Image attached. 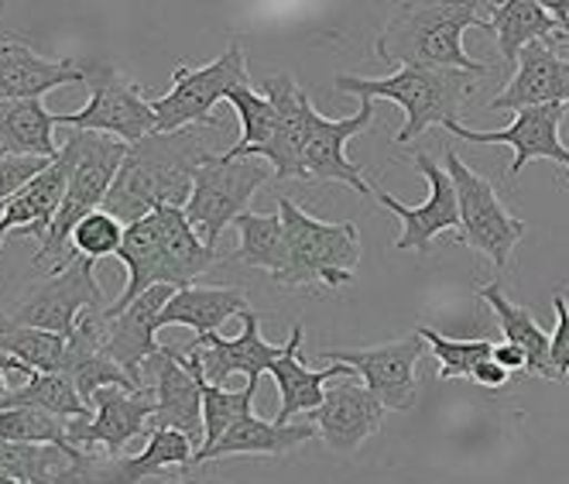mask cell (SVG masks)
Segmentation results:
<instances>
[{
    "mask_svg": "<svg viewBox=\"0 0 569 484\" xmlns=\"http://www.w3.org/2000/svg\"><path fill=\"white\" fill-rule=\"evenodd\" d=\"M227 103L240 117V138L223 151V158H261V151L274 141L278 131V110L264 93H254L251 87H237L227 93Z\"/></svg>",
    "mask_w": 569,
    "mask_h": 484,
    "instance_id": "obj_35",
    "label": "cell"
},
{
    "mask_svg": "<svg viewBox=\"0 0 569 484\" xmlns=\"http://www.w3.org/2000/svg\"><path fill=\"white\" fill-rule=\"evenodd\" d=\"M375 125V100H360V110L340 120L322 117L316 107L306 113L302 141V182H343L363 199H375V186L363 179V169L347 158V141Z\"/></svg>",
    "mask_w": 569,
    "mask_h": 484,
    "instance_id": "obj_11",
    "label": "cell"
},
{
    "mask_svg": "<svg viewBox=\"0 0 569 484\" xmlns=\"http://www.w3.org/2000/svg\"><path fill=\"white\" fill-rule=\"evenodd\" d=\"M271 166L264 158H210L192 176V192L186 204V220L196 227L202 245L217 251V240L223 230L248 214L251 196L268 182Z\"/></svg>",
    "mask_w": 569,
    "mask_h": 484,
    "instance_id": "obj_8",
    "label": "cell"
},
{
    "mask_svg": "<svg viewBox=\"0 0 569 484\" xmlns=\"http://www.w3.org/2000/svg\"><path fill=\"white\" fill-rule=\"evenodd\" d=\"M0 158H4V145H0Z\"/></svg>",
    "mask_w": 569,
    "mask_h": 484,
    "instance_id": "obj_49",
    "label": "cell"
},
{
    "mask_svg": "<svg viewBox=\"0 0 569 484\" xmlns=\"http://www.w3.org/2000/svg\"><path fill=\"white\" fill-rule=\"evenodd\" d=\"M0 443H42V447L79 454L69 447V419L46 409H0Z\"/></svg>",
    "mask_w": 569,
    "mask_h": 484,
    "instance_id": "obj_37",
    "label": "cell"
},
{
    "mask_svg": "<svg viewBox=\"0 0 569 484\" xmlns=\"http://www.w3.org/2000/svg\"><path fill=\"white\" fill-rule=\"evenodd\" d=\"M172 484H192V477H186V481H172Z\"/></svg>",
    "mask_w": 569,
    "mask_h": 484,
    "instance_id": "obj_47",
    "label": "cell"
},
{
    "mask_svg": "<svg viewBox=\"0 0 569 484\" xmlns=\"http://www.w3.org/2000/svg\"><path fill=\"white\" fill-rule=\"evenodd\" d=\"M477 299H483L491 306V313L498 316L501 323V334L508 344L521 347L525 357H528V375L536 378H552L556 382V372H552V357H549V334L536 323V313L528 306H518L505 296L501 281H487L483 289H477Z\"/></svg>",
    "mask_w": 569,
    "mask_h": 484,
    "instance_id": "obj_31",
    "label": "cell"
},
{
    "mask_svg": "<svg viewBox=\"0 0 569 484\" xmlns=\"http://www.w3.org/2000/svg\"><path fill=\"white\" fill-rule=\"evenodd\" d=\"M4 240H8V234H4V230H0V245H4Z\"/></svg>",
    "mask_w": 569,
    "mask_h": 484,
    "instance_id": "obj_48",
    "label": "cell"
},
{
    "mask_svg": "<svg viewBox=\"0 0 569 484\" xmlns=\"http://www.w3.org/2000/svg\"><path fill=\"white\" fill-rule=\"evenodd\" d=\"M442 161H446L442 169L450 172V179L457 186V204H460L457 240L463 248H473L477 255H483L498 271H505L515 248H518V240L528 230V224L505 210L491 179H483L480 172H473L467 161L457 155V148H446Z\"/></svg>",
    "mask_w": 569,
    "mask_h": 484,
    "instance_id": "obj_7",
    "label": "cell"
},
{
    "mask_svg": "<svg viewBox=\"0 0 569 484\" xmlns=\"http://www.w3.org/2000/svg\"><path fill=\"white\" fill-rule=\"evenodd\" d=\"M264 97L278 110L274 141L261 151L274 179H302V141H306V113L312 107L309 93L296 83V76L281 72L264 79Z\"/></svg>",
    "mask_w": 569,
    "mask_h": 484,
    "instance_id": "obj_22",
    "label": "cell"
},
{
    "mask_svg": "<svg viewBox=\"0 0 569 484\" xmlns=\"http://www.w3.org/2000/svg\"><path fill=\"white\" fill-rule=\"evenodd\" d=\"M278 217L289 234V268L274 281L284 289H343L360 265L357 224H322L296 207L289 196H278Z\"/></svg>",
    "mask_w": 569,
    "mask_h": 484,
    "instance_id": "obj_5",
    "label": "cell"
},
{
    "mask_svg": "<svg viewBox=\"0 0 569 484\" xmlns=\"http://www.w3.org/2000/svg\"><path fill=\"white\" fill-rule=\"evenodd\" d=\"M467 28H487V4H398L375 38V56L395 69H450L483 76V62L463 49Z\"/></svg>",
    "mask_w": 569,
    "mask_h": 484,
    "instance_id": "obj_2",
    "label": "cell"
},
{
    "mask_svg": "<svg viewBox=\"0 0 569 484\" xmlns=\"http://www.w3.org/2000/svg\"><path fill=\"white\" fill-rule=\"evenodd\" d=\"M237 87H251L248 62H243V49L237 42H230L220 59L199 69L179 62L172 72V90L151 100L154 117H158L154 135L217 125V117H213L217 103L227 100V93Z\"/></svg>",
    "mask_w": 569,
    "mask_h": 484,
    "instance_id": "obj_6",
    "label": "cell"
},
{
    "mask_svg": "<svg viewBox=\"0 0 569 484\" xmlns=\"http://www.w3.org/2000/svg\"><path fill=\"white\" fill-rule=\"evenodd\" d=\"M243 330L240 337H220V334H202L186 350L199 354L202 375L213 385H223L230 375H248V382H261L264 372H271L274 360L284 354V344H271L261 337V316L248 309L240 316Z\"/></svg>",
    "mask_w": 569,
    "mask_h": 484,
    "instance_id": "obj_17",
    "label": "cell"
},
{
    "mask_svg": "<svg viewBox=\"0 0 569 484\" xmlns=\"http://www.w3.org/2000/svg\"><path fill=\"white\" fill-rule=\"evenodd\" d=\"M237 234H240V248L233 251V261L251 265V268H264L271 271V278H278L284 268H289V234H284V224L278 214H240L233 220Z\"/></svg>",
    "mask_w": 569,
    "mask_h": 484,
    "instance_id": "obj_33",
    "label": "cell"
},
{
    "mask_svg": "<svg viewBox=\"0 0 569 484\" xmlns=\"http://www.w3.org/2000/svg\"><path fill=\"white\" fill-rule=\"evenodd\" d=\"M487 31H495L505 62H518L528 46L549 42L562 24L549 14L546 0H505V4H487Z\"/></svg>",
    "mask_w": 569,
    "mask_h": 484,
    "instance_id": "obj_30",
    "label": "cell"
},
{
    "mask_svg": "<svg viewBox=\"0 0 569 484\" xmlns=\"http://www.w3.org/2000/svg\"><path fill=\"white\" fill-rule=\"evenodd\" d=\"M90 309H107L100 281L93 278V261L76 258L69 268L46 275L14 303L8 327L46 330L59 337H72L76 323Z\"/></svg>",
    "mask_w": 569,
    "mask_h": 484,
    "instance_id": "obj_10",
    "label": "cell"
},
{
    "mask_svg": "<svg viewBox=\"0 0 569 484\" xmlns=\"http://www.w3.org/2000/svg\"><path fill=\"white\" fill-rule=\"evenodd\" d=\"M158 230H161V248H166V286L169 289H189L192 281L210 271L220 258L202 245L196 227L186 220V210L179 207H158L154 210Z\"/></svg>",
    "mask_w": 569,
    "mask_h": 484,
    "instance_id": "obj_28",
    "label": "cell"
},
{
    "mask_svg": "<svg viewBox=\"0 0 569 484\" xmlns=\"http://www.w3.org/2000/svg\"><path fill=\"white\" fill-rule=\"evenodd\" d=\"M124 234L128 227L120 224L117 217H110L107 210H93L90 217H83L76 224L69 245L79 258L87 261H100V258H110V255H120V248H124Z\"/></svg>",
    "mask_w": 569,
    "mask_h": 484,
    "instance_id": "obj_39",
    "label": "cell"
},
{
    "mask_svg": "<svg viewBox=\"0 0 569 484\" xmlns=\"http://www.w3.org/2000/svg\"><path fill=\"white\" fill-rule=\"evenodd\" d=\"M552 309H556V330L549 334V357H552L556 382H562L569 378V303L566 296H556Z\"/></svg>",
    "mask_w": 569,
    "mask_h": 484,
    "instance_id": "obj_41",
    "label": "cell"
},
{
    "mask_svg": "<svg viewBox=\"0 0 569 484\" xmlns=\"http://www.w3.org/2000/svg\"><path fill=\"white\" fill-rule=\"evenodd\" d=\"M59 113L46 110L42 100H8L0 103V145L14 158H59L56 145Z\"/></svg>",
    "mask_w": 569,
    "mask_h": 484,
    "instance_id": "obj_29",
    "label": "cell"
},
{
    "mask_svg": "<svg viewBox=\"0 0 569 484\" xmlns=\"http://www.w3.org/2000/svg\"><path fill=\"white\" fill-rule=\"evenodd\" d=\"M52 161L49 158H14V155L0 158V204H8L11 196H18L34 176H42Z\"/></svg>",
    "mask_w": 569,
    "mask_h": 484,
    "instance_id": "obj_40",
    "label": "cell"
},
{
    "mask_svg": "<svg viewBox=\"0 0 569 484\" xmlns=\"http://www.w3.org/2000/svg\"><path fill=\"white\" fill-rule=\"evenodd\" d=\"M148 365H154V416L151 429H176L186 433L196 447H202V392L196 375L189 372L179 347H161ZM199 454V451H196Z\"/></svg>",
    "mask_w": 569,
    "mask_h": 484,
    "instance_id": "obj_18",
    "label": "cell"
},
{
    "mask_svg": "<svg viewBox=\"0 0 569 484\" xmlns=\"http://www.w3.org/2000/svg\"><path fill=\"white\" fill-rule=\"evenodd\" d=\"M508 378H511V372H505L495 357H487L483 365H477V372H473V385H480V388H505L508 385Z\"/></svg>",
    "mask_w": 569,
    "mask_h": 484,
    "instance_id": "obj_42",
    "label": "cell"
},
{
    "mask_svg": "<svg viewBox=\"0 0 569 484\" xmlns=\"http://www.w3.org/2000/svg\"><path fill=\"white\" fill-rule=\"evenodd\" d=\"M477 87V76L450 69H395L385 79L368 76H337V90L360 100H391L405 110V128L395 135V145H409L429 128H446L460 120L467 97Z\"/></svg>",
    "mask_w": 569,
    "mask_h": 484,
    "instance_id": "obj_4",
    "label": "cell"
},
{
    "mask_svg": "<svg viewBox=\"0 0 569 484\" xmlns=\"http://www.w3.org/2000/svg\"><path fill=\"white\" fill-rule=\"evenodd\" d=\"M426 354V340L409 334L391 344L360 347V350H322V360L350 365L353 375L375 392L385 409H412L416 406V368Z\"/></svg>",
    "mask_w": 569,
    "mask_h": 484,
    "instance_id": "obj_13",
    "label": "cell"
},
{
    "mask_svg": "<svg viewBox=\"0 0 569 484\" xmlns=\"http://www.w3.org/2000/svg\"><path fill=\"white\" fill-rule=\"evenodd\" d=\"M416 169L419 176L429 182V199L419 207H409L395 199L391 192H385L381 186H375V199L391 210L401 220V237L395 240L398 251H419V255H432V240L446 230H460V204H457V186L450 179L439 161L429 151H416Z\"/></svg>",
    "mask_w": 569,
    "mask_h": 484,
    "instance_id": "obj_12",
    "label": "cell"
},
{
    "mask_svg": "<svg viewBox=\"0 0 569 484\" xmlns=\"http://www.w3.org/2000/svg\"><path fill=\"white\" fill-rule=\"evenodd\" d=\"M312 423L330 451L353 454V451H360L363 439L381 433L385 406L363 382L347 378V382L327 388V398H322V406L312 413Z\"/></svg>",
    "mask_w": 569,
    "mask_h": 484,
    "instance_id": "obj_19",
    "label": "cell"
},
{
    "mask_svg": "<svg viewBox=\"0 0 569 484\" xmlns=\"http://www.w3.org/2000/svg\"><path fill=\"white\" fill-rule=\"evenodd\" d=\"M176 296L169 286H154L138 303H131L124 313H103V350L124 368L141 388V368L161 350L158 347V316L166 303Z\"/></svg>",
    "mask_w": 569,
    "mask_h": 484,
    "instance_id": "obj_20",
    "label": "cell"
},
{
    "mask_svg": "<svg viewBox=\"0 0 569 484\" xmlns=\"http://www.w3.org/2000/svg\"><path fill=\"white\" fill-rule=\"evenodd\" d=\"M0 8H4V4H0Z\"/></svg>",
    "mask_w": 569,
    "mask_h": 484,
    "instance_id": "obj_50",
    "label": "cell"
},
{
    "mask_svg": "<svg viewBox=\"0 0 569 484\" xmlns=\"http://www.w3.org/2000/svg\"><path fill=\"white\" fill-rule=\"evenodd\" d=\"M498 365L505 368V372H525L528 368V357H525V350L521 347H515V344H508V340H501V344H495V354H491Z\"/></svg>",
    "mask_w": 569,
    "mask_h": 484,
    "instance_id": "obj_43",
    "label": "cell"
},
{
    "mask_svg": "<svg viewBox=\"0 0 569 484\" xmlns=\"http://www.w3.org/2000/svg\"><path fill=\"white\" fill-rule=\"evenodd\" d=\"M552 42H569V31H559V34L552 38Z\"/></svg>",
    "mask_w": 569,
    "mask_h": 484,
    "instance_id": "obj_45",
    "label": "cell"
},
{
    "mask_svg": "<svg viewBox=\"0 0 569 484\" xmlns=\"http://www.w3.org/2000/svg\"><path fill=\"white\" fill-rule=\"evenodd\" d=\"M562 117H566V103H549V107L518 110L511 125L501 128V131H473V128L463 125V120L446 125V131L463 138V141H473V145H508L515 151L508 179L518 182L521 169L528 166V161H536V158H549V161H556V166L569 169V148L559 138Z\"/></svg>",
    "mask_w": 569,
    "mask_h": 484,
    "instance_id": "obj_15",
    "label": "cell"
},
{
    "mask_svg": "<svg viewBox=\"0 0 569 484\" xmlns=\"http://www.w3.org/2000/svg\"><path fill=\"white\" fill-rule=\"evenodd\" d=\"M416 334L426 340V347H432L436 360H439V378L450 382V378H473L477 365H483L487 357L495 354L491 340H453L432 327H416Z\"/></svg>",
    "mask_w": 569,
    "mask_h": 484,
    "instance_id": "obj_38",
    "label": "cell"
},
{
    "mask_svg": "<svg viewBox=\"0 0 569 484\" xmlns=\"http://www.w3.org/2000/svg\"><path fill=\"white\" fill-rule=\"evenodd\" d=\"M66 347H69V337L0 323V350L18 357L21 365H28L34 375H62Z\"/></svg>",
    "mask_w": 569,
    "mask_h": 484,
    "instance_id": "obj_36",
    "label": "cell"
},
{
    "mask_svg": "<svg viewBox=\"0 0 569 484\" xmlns=\"http://www.w3.org/2000/svg\"><path fill=\"white\" fill-rule=\"evenodd\" d=\"M302 337H306V327L296 323L289 340H284V354L271 365V378L278 385V416L274 423H292L299 413H316L322 406V398H327V382L333 378H353V368L350 365H330L322 372H312L306 368V360L299 357V347H302Z\"/></svg>",
    "mask_w": 569,
    "mask_h": 484,
    "instance_id": "obj_23",
    "label": "cell"
},
{
    "mask_svg": "<svg viewBox=\"0 0 569 484\" xmlns=\"http://www.w3.org/2000/svg\"><path fill=\"white\" fill-rule=\"evenodd\" d=\"M0 409H46L62 419H93V409L66 375H31L21 388L0 398Z\"/></svg>",
    "mask_w": 569,
    "mask_h": 484,
    "instance_id": "obj_34",
    "label": "cell"
},
{
    "mask_svg": "<svg viewBox=\"0 0 569 484\" xmlns=\"http://www.w3.org/2000/svg\"><path fill=\"white\" fill-rule=\"evenodd\" d=\"M316 436H319L316 423H274V419L268 423V419L248 413L223 433L217 447L199 451L196 464L220 461V457H281V454L299 451L302 443H309Z\"/></svg>",
    "mask_w": 569,
    "mask_h": 484,
    "instance_id": "obj_25",
    "label": "cell"
},
{
    "mask_svg": "<svg viewBox=\"0 0 569 484\" xmlns=\"http://www.w3.org/2000/svg\"><path fill=\"white\" fill-rule=\"evenodd\" d=\"M207 484H227V481H220V477H210Z\"/></svg>",
    "mask_w": 569,
    "mask_h": 484,
    "instance_id": "obj_46",
    "label": "cell"
},
{
    "mask_svg": "<svg viewBox=\"0 0 569 484\" xmlns=\"http://www.w3.org/2000/svg\"><path fill=\"white\" fill-rule=\"evenodd\" d=\"M66 186H69V158L59 151V158L42 176H34L18 196H11L8 204H0V230L18 234V237H34L38 245H42L62 210Z\"/></svg>",
    "mask_w": 569,
    "mask_h": 484,
    "instance_id": "obj_24",
    "label": "cell"
},
{
    "mask_svg": "<svg viewBox=\"0 0 569 484\" xmlns=\"http://www.w3.org/2000/svg\"><path fill=\"white\" fill-rule=\"evenodd\" d=\"M189 372L196 375L199 382V392H202V426H207V436H202V447L199 451H210L223 439V433L243 419L248 413H254V398H258V382H248L240 392H230L223 385H213L207 375H202V365H199V354L196 350H182Z\"/></svg>",
    "mask_w": 569,
    "mask_h": 484,
    "instance_id": "obj_32",
    "label": "cell"
},
{
    "mask_svg": "<svg viewBox=\"0 0 569 484\" xmlns=\"http://www.w3.org/2000/svg\"><path fill=\"white\" fill-rule=\"evenodd\" d=\"M90 79V59H46L21 38L0 42V103L8 100H42L59 87Z\"/></svg>",
    "mask_w": 569,
    "mask_h": 484,
    "instance_id": "obj_16",
    "label": "cell"
},
{
    "mask_svg": "<svg viewBox=\"0 0 569 484\" xmlns=\"http://www.w3.org/2000/svg\"><path fill=\"white\" fill-rule=\"evenodd\" d=\"M251 309L248 296L237 289H202V286H189L179 289L166 309L158 316V330L166 327H189L196 330V337L202 334H220V327L233 316H243Z\"/></svg>",
    "mask_w": 569,
    "mask_h": 484,
    "instance_id": "obj_26",
    "label": "cell"
},
{
    "mask_svg": "<svg viewBox=\"0 0 569 484\" xmlns=\"http://www.w3.org/2000/svg\"><path fill=\"white\" fill-rule=\"evenodd\" d=\"M518 72L511 83L487 103V110H528V107H549L569 100V59H562L549 42L528 46L518 56Z\"/></svg>",
    "mask_w": 569,
    "mask_h": 484,
    "instance_id": "obj_21",
    "label": "cell"
},
{
    "mask_svg": "<svg viewBox=\"0 0 569 484\" xmlns=\"http://www.w3.org/2000/svg\"><path fill=\"white\" fill-rule=\"evenodd\" d=\"M117 258L128 265V286L117 296V303L107 306V313H124L154 286H166V248H161V230L154 214L128 227L124 248H120Z\"/></svg>",
    "mask_w": 569,
    "mask_h": 484,
    "instance_id": "obj_27",
    "label": "cell"
},
{
    "mask_svg": "<svg viewBox=\"0 0 569 484\" xmlns=\"http://www.w3.org/2000/svg\"><path fill=\"white\" fill-rule=\"evenodd\" d=\"M87 87H90L87 107L76 113H59V128L110 135L124 145H138L148 135H154L158 117L151 100L144 97V87L128 83L113 62L103 59L90 62Z\"/></svg>",
    "mask_w": 569,
    "mask_h": 484,
    "instance_id": "obj_9",
    "label": "cell"
},
{
    "mask_svg": "<svg viewBox=\"0 0 569 484\" xmlns=\"http://www.w3.org/2000/svg\"><path fill=\"white\" fill-rule=\"evenodd\" d=\"M213 145H223V128L217 125L148 135L144 141L131 145L113 189L103 199V210L128 227L151 217L158 207L186 210L196 169L223 155Z\"/></svg>",
    "mask_w": 569,
    "mask_h": 484,
    "instance_id": "obj_1",
    "label": "cell"
},
{
    "mask_svg": "<svg viewBox=\"0 0 569 484\" xmlns=\"http://www.w3.org/2000/svg\"><path fill=\"white\" fill-rule=\"evenodd\" d=\"M4 395H11V388H8V372H0V398Z\"/></svg>",
    "mask_w": 569,
    "mask_h": 484,
    "instance_id": "obj_44",
    "label": "cell"
},
{
    "mask_svg": "<svg viewBox=\"0 0 569 484\" xmlns=\"http://www.w3.org/2000/svg\"><path fill=\"white\" fill-rule=\"evenodd\" d=\"M566 103H569V100H566Z\"/></svg>",
    "mask_w": 569,
    "mask_h": 484,
    "instance_id": "obj_51",
    "label": "cell"
},
{
    "mask_svg": "<svg viewBox=\"0 0 569 484\" xmlns=\"http://www.w3.org/2000/svg\"><path fill=\"white\" fill-rule=\"evenodd\" d=\"M131 145L117 141L110 135L97 131H69V141L62 145V155L69 158V186L62 210L49 230V237L38 245V265H49V275L69 268L79 255L72 251L69 237L76 224L90 217L93 210H103V199L117 182V172L124 166Z\"/></svg>",
    "mask_w": 569,
    "mask_h": 484,
    "instance_id": "obj_3",
    "label": "cell"
},
{
    "mask_svg": "<svg viewBox=\"0 0 569 484\" xmlns=\"http://www.w3.org/2000/svg\"><path fill=\"white\" fill-rule=\"evenodd\" d=\"M151 416H154L151 388L141 392L103 388L93 398V419H69V447L93 457L103 447L107 457H120V451L148 429Z\"/></svg>",
    "mask_w": 569,
    "mask_h": 484,
    "instance_id": "obj_14",
    "label": "cell"
}]
</instances>
